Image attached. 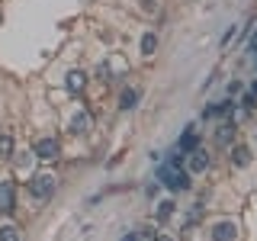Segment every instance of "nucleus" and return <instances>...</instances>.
<instances>
[{
	"label": "nucleus",
	"mask_w": 257,
	"mask_h": 241,
	"mask_svg": "<svg viewBox=\"0 0 257 241\" xmlns=\"http://www.w3.org/2000/svg\"><path fill=\"white\" fill-rule=\"evenodd\" d=\"M158 177L164 180L167 190H190V171H183V167H161Z\"/></svg>",
	"instance_id": "obj_1"
},
{
	"label": "nucleus",
	"mask_w": 257,
	"mask_h": 241,
	"mask_svg": "<svg viewBox=\"0 0 257 241\" xmlns=\"http://www.w3.org/2000/svg\"><path fill=\"white\" fill-rule=\"evenodd\" d=\"M55 193V177L52 174H36L29 180V196H36V199H48Z\"/></svg>",
	"instance_id": "obj_2"
},
{
	"label": "nucleus",
	"mask_w": 257,
	"mask_h": 241,
	"mask_svg": "<svg viewBox=\"0 0 257 241\" xmlns=\"http://www.w3.org/2000/svg\"><path fill=\"white\" fill-rule=\"evenodd\" d=\"M16 209V190L10 180H0V215H10Z\"/></svg>",
	"instance_id": "obj_3"
},
{
	"label": "nucleus",
	"mask_w": 257,
	"mask_h": 241,
	"mask_svg": "<svg viewBox=\"0 0 257 241\" xmlns=\"http://www.w3.org/2000/svg\"><path fill=\"white\" fill-rule=\"evenodd\" d=\"M32 155H36V158H42V161H55V158L61 155V145L55 142V139H42V142H36Z\"/></svg>",
	"instance_id": "obj_4"
},
{
	"label": "nucleus",
	"mask_w": 257,
	"mask_h": 241,
	"mask_svg": "<svg viewBox=\"0 0 257 241\" xmlns=\"http://www.w3.org/2000/svg\"><path fill=\"white\" fill-rule=\"evenodd\" d=\"M238 238V225L231 219H222L212 225V241H235Z\"/></svg>",
	"instance_id": "obj_5"
},
{
	"label": "nucleus",
	"mask_w": 257,
	"mask_h": 241,
	"mask_svg": "<svg viewBox=\"0 0 257 241\" xmlns=\"http://www.w3.org/2000/svg\"><path fill=\"white\" fill-rule=\"evenodd\" d=\"M190 174H203L206 167H209V155L206 151H190Z\"/></svg>",
	"instance_id": "obj_6"
},
{
	"label": "nucleus",
	"mask_w": 257,
	"mask_h": 241,
	"mask_svg": "<svg viewBox=\"0 0 257 241\" xmlns=\"http://www.w3.org/2000/svg\"><path fill=\"white\" fill-rule=\"evenodd\" d=\"M231 164H235V167H247V164H251V148H247V145H235V148H231Z\"/></svg>",
	"instance_id": "obj_7"
},
{
	"label": "nucleus",
	"mask_w": 257,
	"mask_h": 241,
	"mask_svg": "<svg viewBox=\"0 0 257 241\" xmlns=\"http://www.w3.org/2000/svg\"><path fill=\"white\" fill-rule=\"evenodd\" d=\"M87 129H90V116H87V112H74V116H71V132L84 135Z\"/></svg>",
	"instance_id": "obj_8"
},
{
	"label": "nucleus",
	"mask_w": 257,
	"mask_h": 241,
	"mask_svg": "<svg viewBox=\"0 0 257 241\" xmlns=\"http://www.w3.org/2000/svg\"><path fill=\"white\" fill-rule=\"evenodd\" d=\"M84 87H87V74H84V71H71V74H68V90L80 93Z\"/></svg>",
	"instance_id": "obj_9"
},
{
	"label": "nucleus",
	"mask_w": 257,
	"mask_h": 241,
	"mask_svg": "<svg viewBox=\"0 0 257 241\" xmlns=\"http://www.w3.org/2000/svg\"><path fill=\"white\" fill-rule=\"evenodd\" d=\"M10 158H13V135L0 132V161H10Z\"/></svg>",
	"instance_id": "obj_10"
},
{
	"label": "nucleus",
	"mask_w": 257,
	"mask_h": 241,
	"mask_svg": "<svg viewBox=\"0 0 257 241\" xmlns=\"http://www.w3.org/2000/svg\"><path fill=\"white\" fill-rule=\"evenodd\" d=\"M225 112H235V103L222 100V103H215V106H209L203 116H206V119H212V116H225Z\"/></svg>",
	"instance_id": "obj_11"
},
{
	"label": "nucleus",
	"mask_w": 257,
	"mask_h": 241,
	"mask_svg": "<svg viewBox=\"0 0 257 241\" xmlns=\"http://www.w3.org/2000/svg\"><path fill=\"white\" fill-rule=\"evenodd\" d=\"M231 139H235V123H222L219 132H215V142H219V145H228Z\"/></svg>",
	"instance_id": "obj_12"
},
{
	"label": "nucleus",
	"mask_w": 257,
	"mask_h": 241,
	"mask_svg": "<svg viewBox=\"0 0 257 241\" xmlns=\"http://www.w3.org/2000/svg\"><path fill=\"white\" fill-rule=\"evenodd\" d=\"M135 103H139V90H132V87L122 90V96H119V106H122V109H135Z\"/></svg>",
	"instance_id": "obj_13"
},
{
	"label": "nucleus",
	"mask_w": 257,
	"mask_h": 241,
	"mask_svg": "<svg viewBox=\"0 0 257 241\" xmlns=\"http://www.w3.org/2000/svg\"><path fill=\"white\" fill-rule=\"evenodd\" d=\"M155 48H158V36L155 32H145L142 36V55H155Z\"/></svg>",
	"instance_id": "obj_14"
},
{
	"label": "nucleus",
	"mask_w": 257,
	"mask_h": 241,
	"mask_svg": "<svg viewBox=\"0 0 257 241\" xmlns=\"http://www.w3.org/2000/svg\"><path fill=\"white\" fill-rule=\"evenodd\" d=\"M0 241H20V228L16 225H0Z\"/></svg>",
	"instance_id": "obj_15"
},
{
	"label": "nucleus",
	"mask_w": 257,
	"mask_h": 241,
	"mask_svg": "<svg viewBox=\"0 0 257 241\" xmlns=\"http://www.w3.org/2000/svg\"><path fill=\"white\" fill-rule=\"evenodd\" d=\"M177 148H180L183 155H190V151H196V135H193V132H187V135L180 139V145H177Z\"/></svg>",
	"instance_id": "obj_16"
},
{
	"label": "nucleus",
	"mask_w": 257,
	"mask_h": 241,
	"mask_svg": "<svg viewBox=\"0 0 257 241\" xmlns=\"http://www.w3.org/2000/svg\"><path fill=\"white\" fill-rule=\"evenodd\" d=\"M171 215H174V199H164V203L158 206V219L164 222V219H171Z\"/></svg>",
	"instance_id": "obj_17"
},
{
	"label": "nucleus",
	"mask_w": 257,
	"mask_h": 241,
	"mask_svg": "<svg viewBox=\"0 0 257 241\" xmlns=\"http://www.w3.org/2000/svg\"><path fill=\"white\" fill-rule=\"evenodd\" d=\"M241 106H244V109H254L257 106V96L254 93H244V96H241Z\"/></svg>",
	"instance_id": "obj_18"
},
{
	"label": "nucleus",
	"mask_w": 257,
	"mask_h": 241,
	"mask_svg": "<svg viewBox=\"0 0 257 241\" xmlns=\"http://www.w3.org/2000/svg\"><path fill=\"white\" fill-rule=\"evenodd\" d=\"M96 77H100V80H109V68H106V64H100V68H96Z\"/></svg>",
	"instance_id": "obj_19"
},
{
	"label": "nucleus",
	"mask_w": 257,
	"mask_h": 241,
	"mask_svg": "<svg viewBox=\"0 0 257 241\" xmlns=\"http://www.w3.org/2000/svg\"><path fill=\"white\" fill-rule=\"evenodd\" d=\"M122 241H142V238H139V231H128V235H125Z\"/></svg>",
	"instance_id": "obj_20"
},
{
	"label": "nucleus",
	"mask_w": 257,
	"mask_h": 241,
	"mask_svg": "<svg viewBox=\"0 0 257 241\" xmlns=\"http://www.w3.org/2000/svg\"><path fill=\"white\" fill-rule=\"evenodd\" d=\"M155 241H174V238H167V235H155Z\"/></svg>",
	"instance_id": "obj_21"
},
{
	"label": "nucleus",
	"mask_w": 257,
	"mask_h": 241,
	"mask_svg": "<svg viewBox=\"0 0 257 241\" xmlns=\"http://www.w3.org/2000/svg\"><path fill=\"white\" fill-rule=\"evenodd\" d=\"M251 93H254V96H257V80H254V87H251Z\"/></svg>",
	"instance_id": "obj_22"
},
{
	"label": "nucleus",
	"mask_w": 257,
	"mask_h": 241,
	"mask_svg": "<svg viewBox=\"0 0 257 241\" xmlns=\"http://www.w3.org/2000/svg\"><path fill=\"white\" fill-rule=\"evenodd\" d=\"M254 55H257V52H254Z\"/></svg>",
	"instance_id": "obj_23"
}]
</instances>
